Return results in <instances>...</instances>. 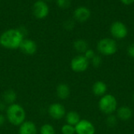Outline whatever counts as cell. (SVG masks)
Wrapping results in <instances>:
<instances>
[{
	"mask_svg": "<svg viewBox=\"0 0 134 134\" xmlns=\"http://www.w3.org/2000/svg\"><path fill=\"white\" fill-rule=\"evenodd\" d=\"M39 134H56L54 127L50 124H44L40 127Z\"/></svg>",
	"mask_w": 134,
	"mask_h": 134,
	"instance_id": "obj_19",
	"label": "cell"
},
{
	"mask_svg": "<svg viewBox=\"0 0 134 134\" xmlns=\"http://www.w3.org/2000/svg\"><path fill=\"white\" fill-rule=\"evenodd\" d=\"M107 90H108V86L102 81H96L92 87V92L94 94V96L99 97H102L103 96L106 95Z\"/></svg>",
	"mask_w": 134,
	"mask_h": 134,
	"instance_id": "obj_15",
	"label": "cell"
},
{
	"mask_svg": "<svg viewBox=\"0 0 134 134\" xmlns=\"http://www.w3.org/2000/svg\"><path fill=\"white\" fill-rule=\"evenodd\" d=\"M111 36L117 39H122L128 35V28L122 21H115L111 24L110 28Z\"/></svg>",
	"mask_w": 134,
	"mask_h": 134,
	"instance_id": "obj_6",
	"label": "cell"
},
{
	"mask_svg": "<svg viewBox=\"0 0 134 134\" xmlns=\"http://www.w3.org/2000/svg\"><path fill=\"white\" fill-rule=\"evenodd\" d=\"M124 5H126V6H128V5H131V4H133L134 2V0H120Z\"/></svg>",
	"mask_w": 134,
	"mask_h": 134,
	"instance_id": "obj_28",
	"label": "cell"
},
{
	"mask_svg": "<svg viewBox=\"0 0 134 134\" xmlns=\"http://www.w3.org/2000/svg\"><path fill=\"white\" fill-rule=\"evenodd\" d=\"M91 16V12L90 10L85 6H80L78 7L75 12H74V17L76 21L79 22H85Z\"/></svg>",
	"mask_w": 134,
	"mask_h": 134,
	"instance_id": "obj_11",
	"label": "cell"
},
{
	"mask_svg": "<svg viewBox=\"0 0 134 134\" xmlns=\"http://www.w3.org/2000/svg\"><path fill=\"white\" fill-rule=\"evenodd\" d=\"M38 130L36 125L31 121H24L18 130V134H37Z\"/></svg>",
	"mask_w": 134,
	"mask_h": 134,
	"instance_id": "obj_12",
	"label": "cell"
},
{
	"mask_svg": "<svg viewBox=\"0 0 134 134\" xmlns=\"http://www.w3.org/2000/svg\"><path fill=\"white\" fill-rule=\"evenodd\" d=\"M49 115L55 120H60L66 115V110L63 104L60 103H54L48 107Z\"/></svg>",
	"mask_w": 134,
	"mask_h": 134,
	"instance_id": "obj_8",
	"label": "cell"
},
{
	"mask_svg": "<svg viewBox=\"0 0 134 134\" xmlns=\"http://www.w3.org/2000/svg\"><path fill=\"white\" fill-rule=\"evenodd\" d=\"M73 47L75 48V50L79 52V53H81V54H84L88 49H89V45H88V43L84 40V39H77L74 42V44H73Z\"/></svg>",
	"mask_w": 134,
	"mask_h": 134,
	"instance_id": "obj_18",
	"label": "cell"
},
{
	"mask_svg": "<svg viewBox=\"0 0 134 134\" xmlns=\"http://www.w3.org/2000/svg\"><path fill=\"white\" fill-rule=\"evenodd\" d=\"M127 53L130 55V57H131L132 58L134 59V43H132L127 49Z\"/></svg>",
	"mask_w": 134,
	"mask_h": 134,
	"instance_id": "obj_26",
	"label": "cell"
},
{
	"mask_svg": "<svg viewBox=\"0 0 134 134\" xmlns=\"http://www.w3.org/2000/svg\"><path fill=\"white\" fill-rule=\"evenodd\" d=\"M116 116L118 119L123 122H126L130 120L133 117V111L128 106H122L117 109Z\"/></svg>",
	"mask_w": 134,
	"mask_h": 134,
	"instance_id": "obj_13",
	"label": "cell"
},
{
	"mask_svg": "<svg viewBox=\"0 0 134 134\" xmlns=\"http://www.w3.org/2000/svg\"><path fill=\"white\" fill-rule=\"evenodd\" d=\"M83 55H84L89 61H90V60L96 55V54H95V52H94L93 50H92V49H88V50L84 53Z\"/></svg>",
	"mask_w": 134,
	"mask_h": 134,
	"instance_id": "obj_24",
	"label": "cell"
},
{
	"mask_svg": "<svg viewBox=\"0 0 134 134\" xmlns=\"http://www.w3.org/2000/svg\"><path fill=\"white\" fill-rule=\"evenodd\" d=\"M70 66L72 71L75 73H83L89 68L90 61L83 54H79L71 59Z\"/></svg>",
	"mask_w": 134,
	"mask_h": 134,
	"instance_id": "obj_5",
	"label": "cell"
},
{
	"mask_svg": "<svg viewBox=\"0 0 134 134\" xmlns=\"http://www.w3.org/2000/svg\"><path fill=\"white\" fill-rule=\"evenodd\" d=\"M75 26V23L73 21L71 20H67L66 21H64V27L67 29V30H71L73 29Z\"/></svg>",
	"mask_w": 134,
	"mask_h": 134,
	"instance_id": "obj_25",
	"label": "cell"
},
{
	"mask_svg": "<svg viewBox=\"0 0 134 134\" xmlns=\"http://www.w3.org/2000/svg\"><path fill=\"white\" fill-rule=\"evenodd\" d=\"M32 12L34 16L38 19H43L47 17L49 12L48 5L42 0L36 1L32 6Z\"/></svg>",
	"mask_w": 134,
	"mask_h": 134,
	"instance_id": "obj_7",
	"label": "cell"
},
{
	"mask_svg": "<svg viewBox=\"0 0 134 134\" xmlns=\"http://www.w3.org/2000/svg\"><path fill=\"white\" fill-rule=\"evenodd\" d=\"M57 4L62 9H67L71 6V0H57Z\"/></svg>",
	"mask_w": 134,
	"mask_h": 134,
	"instance_id": "obj_23",
	"label": "cell"
},
{
	"mask_svg": "<svg viewBox=\"0 0 134 134\" xmlns=\"http://www.w3.org/2000/svg\"><path fill=\"white\" fill-rule=\"evenodd\" d=\"M98 107L100 111L107 115H113L118 109V103L116 98L111 94H106L100 97Z\"/></svg>",
	"mask_w": 134,
	"mask_h": 134,
	"instance_id": "obj_3",
	"label": "cell"
},
{
	"mask_svg": "<svg viewBox=\"0 0 134 134\" xmlns=\"http://www.w3.org/2000/svg\"><path fill=\"white\" fill-rule=\"evenodd\" d=\"M19 48L22 53L27 55H33L36 53L38 50V46L34 40L30 39H24Z\"/></svg>",
	"mask_w": 134,
	"mask_h": 134,
	"instance_id": "obj_10",
	"label": "cell"
},
{
	"mask_svg": "<svg viewBox=\"0 0 134 134\" xmlns=\"http://www.w3.org/2000/svg\"><path fill=\"white\" fill-rule=\"evenodd\" d=\"M5 115L7 121L14 126H20L26 121V111L24 108L16 103L7 107Z\"/></svg>",
	"mask_w": 134,
	"mask_h": 134,
	"instance_id": "obj_2",
	"label": "cell"
},
{
	"mask_svg": "<svg viewBox=\"0 0 134 134\" xmlns=\"http://www.w3.org/2000/svg\"><path fill=\"white\" fill-rule=\"evenodd\" d=\"M5 122V117L0 114V127L4 125Z\"/></svg>",
	"mask_w": 134,
	"mask_h": 134,
	"instance_id": "obj_27",
	"label": "cell"
},
{
	"mask_svg": "<svg viewBox=\"0 0 134 134\" xmlns=\"http://www.w3.org/2000/svg\"><path fill=\"white\" fill-rule=\"evenodd\" d=\"M24 39V34L19 28H10L0 36V45L6 49L15 50L20 47Z\"/></svg>",
	"mask_w": 134,
	"mask_h": 134,
	"instance_id": "obj_1",
	"label": "cell"
},
{
	"mask_svg": "<svg viewBox=\"0 0 134 134\" xmlns=\"http://www.w3.org/2000/svg\"><path fill=\"white\" fill-rule=\"evenodd\" d=\"M16 93L13 89H8L4 92L2 95V100L5 104L11 105L13 103H15L16 100Z\"/></svg>",
	"mask_w": 134,
	"mask_h": 134,
	"instance_id": "obj_16",
	"label": "cell"
},
{
	"mask_svg": "<svg viewBox=\"0 0 134 134\" xmlns=\"http://www.w3.org/2000/svg\"><path fill=\"white\" fill-rule=\"evenodd\" d=\"M97 48L101 54L105 56H111L117 52L118 45L115 39L110 38H104L99 40Z\"/></svg>",
	"mask_w": 134,
	"mask_h": 134,
	"instance_id": "obj_4",
	"label": "cell"
},
{
	"mask_svg": "<svg viewBox=\"0 0 134 134\" xmlns=\"http://www.w3.org/2000/svg\"><path fill=\"white\" fill-rule=\"evenodd\" d=\"M65 120L66 123L73 126H75L81 120L80 115L76 111H69L66 113L65 115Z\"/></svg>",
	"mask_w": 134,
	"mask_h": 134,
	"instance_id": "obj_17",
	"label": "cell"
},
{
	"mask_svg": "<svg viewBox=\"0 0 134 134\" xmlns=\"http://www.w3.org/2000/svg\"><path fill=\"white\" fill-rule=\"evenodd\" d=\"M47 1H50V0H47Z\"/></svg>",
	"mask_w": 134,
	"mask_h": 134,
	"instance_id": "obj_30",
	"label": "cell"
},
{
	"mask_svg": "<svg viewBox=\"0 0 134 134\" xmlns=\"http://www.w3.org/2000/svg\"><path fill=\"white\" fill-rule=\"evenodd\" d=\"M106 122H107V125H108V127L113 128V127H115V126L117 125V123H118V118H117L116 115H108Z\"/></svg>",
	"mask_w": 134,
	"mask_h": 134,
	"instance_id": "obj_20",
	"label": "cell"
},
{
	"mask_svg": "<svg viewBox=\"0 0 134 134\" xmlns=\"http://www.w3.org/2000/svg\"><path fill=\"white\" fill-rule=\"evenodd\" d=\"M61 133L62 134H75V128L73 126L65 124L61 127Z\"/></svg>",
	"mask_w": 134,
	"mask_h": 134,
	"instance_id": "obj_21",
	"label": "cell"
},
{
	"mask_svg": "<svg viewBox=\"0 0 134 134\" xmlns=\"http://www.w3.org/2000/svg\"><path fill=\"white\" fill-rule=\"evenodd\" d=\"M133 101H134V94H133Z\"/></svg>",
	"mask_w": 134,
	"mask_h": 134,
	"instance_id": "obj_29",
	"label": "cell"
},
{
	"mask_svg": "<svg viewBox=\"0 0 134 134\" xmlns=\"http://www.w3.org/2000/svg\"><path fill=\"white\" fill-rule=\"evenodd\" d=\"M91 62H92V65L93 66L97 68V67H100L102 64V58L100 55H95L91 60Z\"/></svg>",
	"mask_w": 134,
	"mask_h": 134,
	"instance_id": "obj_22",
	"label": "cell"
},
{
	"mask_svg": "<svg viewBox=\"0 0 134 134\" xmlns=\"http://www.w3.org/2000/svg\"><path fill=\"white\" fill-rule=\"evenodd\" d=\"M56 92H57V97L60 100H67L70 96L71 89H70V87L67 84L60 83L57 86Z\"/></svg>",
	"mask_w": 134,
	"mask_h": 134,
	"instance_id": "obj_14",
	"label": "cell"
},
{
	"mask_svg": "<svg viewBox=\"0 0 134 134\" xmlns=\"http://www.w3.org/2000/svg\"><path fill=\"white\" fill-rule=\"evenodd\" d=\"M75 128L76 134H95L96 132L94 125L87 119H81Z\"/></svg>",
	"mask_w": 134,
	"mask_h": 134,
	"instance_id": "obj_9",
	"label": "cell"
}]
</instances>
